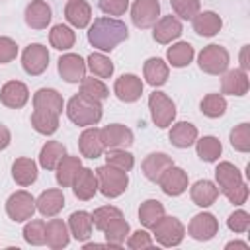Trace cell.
<instances>
[{"mask_svg": "<svg viewBox=\"0 0 250 250\" xmlns=\"http://www.w3.org/2000/svg\"><path fill=\"white\" fill-rule=\"evenodd\" d=\"M12 178L16 180L18 186L27 188L37 180V164L27 158V156H20L14 160L12 164Z\"/></svg>", "mask_w": 250, "mask_h": 250, "instance_id": "obj_27", "label": "cell"}, {"mask_svg": "<svg viewBox=\"0 0 250 250\" xmlns=\"http://www.w3.org/2000/svg\"><path fill=\"white\" fill-rule=\"evenodd\" d=\"M33 107L35 109L53 111V113L61 115L62 107H64V102H62V96L57 90H53V88H39L33 94Z\"/></svg>", "mask_w": 250, "mask_h": 250, "instance_id": "obj_26", "label": "cell"}, {"mask_svg": "<svg viewBox=\"0 0 250 250\" xmlns=\"http://www.w3.org/2000/svg\"><path fill=\"white\" fill-rule=\"evenodd\" d=\"M64 207V195L61 189H47L35 199V209L43 217H55Z\"/></svg>", "mask_w": 250, "mask_h": 250, "instance_id": "obj_24", "label": "cell"}, {"mask_svg": "<svg viewBox=\"0 0 250 250\" xmlns=\"http://www.w3.org/2000/svg\"><path fill=\"white\" fill-rule=\"evenodd\" d=\"M105 164L117 168V170H123V172H129L133 166H135V158L131 152H127L125 148H107V154H105Z\"/></svg>", "mask_w": 250, "mask_h": 250, "instance_id": "obj_45", "label": "cell"}, {"mask_svg": "<svg viewBox=\"0 0 250 250\" xmlns=\"http://www.w3.org/2000/svg\"><path fill=\"white\" fill-rule=\"evenodd\" d=\"M31 127L41 135H53L59 129V115L53 111H45V109H33Z\"/></svg>", "mask_w": 250, "mask_h": 250, "instance_id": "obj_36", "label": "cell"}, {"mask_svg": "<svg viewBox=\"0 0 250 250\" xmlns=\"http://www.w3.org/2000/svg\"><path fill=\"white\" fill-rule=\"evenodd\" d=\"M10 141H12V135H10V129L4 125V123H0V150H4V148H8V145H10Z\"/></svg>", "mask_w": 250, "mask_h": 250, "instance_id": "obj_54", "label": "cell"}, {"mask_svg": "<svg viewBox=\"0 0 250 250\" xmlns=\"http://www.w3.org/2000/svg\"><path fill=\"white\" fill-rule=\"evenodd\" d=\"M215 180H217V188H219L221 193L227 191L229 188L244 182L240 170L232 162H219L217 168H215Z\"/></svg>", "mask_w": 250, "mask_h": 250, "instance_id": "obj_31", "label": "cell"}, {"mask_svg": "<svg viewBox=\"0 0 250 250\" xmlns=\"http://www.w3.org/2000/svg\"><path fill=\"white\" fill-rule=\"evenodd\" d=\"M240 68L242 70H248L250 68V62H248V45H244L240 49Z\"/></svg>", "mask_w": 250, "mask_h": 250, "instance_id": "obj_55", "label": "cell"}, {"mask_svg": "<svg viewBox=\"0 0 250 250\" xmlns=\"http://www.w3.org/2000/svg\"><path fill=\"white\" fill-rule=\"evenodd\" d=\"M143 74H145V80H146L150 86L158 88V86L166 84L168 74H170V68H168V64H166L162 59L150 57V59H146V62H145V66H143Z\"/></svg>", "mask_w": 250, "mask_h": 250, "instance_id": "obj_30", "label": "cell"}, {"mask_svg": "<svg viewBox=\"0 0 250 250\" xmlns=\"http://www.w3.org/2000/svg\"><path fill=\"white\" fill-rule=\"evenodd\" d=\"M193 55H195V51L188 41H180V43L168 47V51H166V59L174 68L188 66L193 61Z\"/></svg>", "mask_w": 250, "mask_h": 250, "instance_id": "obj_35", "label": "cell"}, {"mask_svg": "<svg viewBox=\"0 0 250 250\" xmlns=\"http://www.w3.org/2000/svg\"><path fill=\"white\" fill-rule=\"evenodd\" d=\"M78 148L82 152V156L86 158H98L102 156V152L105 150L104 143H102V135H100V129L98 127H86L80 137H78Z\"/></svg>", "mask_w": 250, "mask_h": 250, "instance_id": "obj_18", "label": "cell"}, {"mask_svg": "<svg viewBox=\"0 0 250 250\" xmlns=\"http://www.w3.org/2000/svg\"><path fill=\"white\" fill-rule=\"evenodd\" d=\"M49 41H51V47H55L57 51H68L70 47H74V41H76V35L72 31V27L68 25H55L49 33Z\"/></svg>", "mask_w": 250, "mask_h": 250, "instance_id": "obj_39", "label": "cell"}, {"mask_svg": "<svg viewBox=\"0 0 250 250\" xmlns=\"http://www.w3.org/2000/svg\"><path fill=\"white\" fill-rule=\"evenodd\" d=\"M92 227H94L92 225V213H88V211H74L68 217V230L80 242H84V240L90 238Z\"/></svg>", "mask_w": 250, "mask_h": 250, "instance_id": "obj_32", "label": "cell"}, {"mask_svg": "<svg viewBox=\"0 0 250 250\" xmlns=\"http://www.w3.org/2000/svg\"><path fill=\"white\" fill-rule=\"evenodd\" d=\"M193 21V31L201 37H213L221 31L223 20L219 14L207 10V12H197V16L191 20Z\"/></svg>", "mask_w": 250, "mask_h": 250, "instance_id": "obj_25", "label": "cell"}, {"mask_svg": "<svg viewBox=\"0 0 250 250\" xmlns=\"http://www.w3.org/2000/svg\"><path fill=\"white\" fill-rule=\"evenodd\" d=\"M66 115L78 127L98 125L102 119V102L84 94H76L66 104Z\"/></svg>", "mask_w": 250, "mask_h": 250, "instance_id": "obj_2", "label": "cell"}, {"mask_svg": "<svg viewBox=\"0 0 250 250\" xmlns=\"http://www.w3.org/2000/svg\"><path fill=\"white\" fill-rule=\"evenodd\" d=\"M152 236L156 238L158 244L162 246H178L182 244L186 236V229L180 219L176 217H162L154 227H152Z\"/></svg>", "mask_w": 250, "mask_h": 250, "instance_id": "obj_5", "label": "cell"}, {"mask_svg": "<svg viewBox=\"0 0 250 250\" xmlns=\"http://www.w3.org/2000/svg\"><path fill=\"white\" fill-rule=\"evenodd\" d=\"M170 6L182 20H193L199 12V0H170Z\"/></svg>", "mask_w": 250, "mask_h": 250, "instance_id": "obj_48", "label": "cell"}, {"mask_svg": "<svg viewBox=\"0 0 250 250\" xmlns=\"http://www.w3.org/2000/svg\"><path fill=\"white\" fill-rule=\"evenodd\" d=\"M170 143L178 148H188L197 141V127L188 121H178L170 129Z\"/></svg>", "mask_w": 250, "mask_h": 250, "instance_id": "obj_28", "label": "cell"}, {"mask_svg": "<svg viewBox=\"0 0 250 250\" xmlns=\"http://www.w3.org/2000/svg\"><path fill=\"white\" fill-rule=\"evenodd\" d=\"M160 16L158 0H135L131 6V20L139 29H148L156 23Z\"/></svg>", "mask_w": 250, "mask_h": 250, "instance_id": "obj_9", "label": "cell"}, {"mask_svg": "<svg viewBox=\"0 0 250 250\" xmlns=\"http://www.w3.org/2000/svg\"><path fill=\"white\" fill-rule=\"evenodd\" d=\"M80 94H84V96H90V98H94V100H98V102H104L107 96H109V90H107V86L102 82V78H94V76H90V78H82L80 80Z\"/></svg>", "mask_w": 250, "mask_h": 250, "instance_id": "obj_44", "label": "cell"}, {"mask_svg": "<svg viewBox=\"0 0 250 250\" xmlns=\"http://www.w3.org/2000/svg\"><path fill=\"white\" fill-rule=\"evenodd\" d=\"M59 74L66 80V82H70V84H76V82H80L84 76H86V62H84V59L80 57V55H76V53H66V55H62L61 59H59Z\"/></svg>", "mask_w": 250, "mask_h": 250, "instance_id": "obj_14", "label": "cell"}, {"mask_svg": "<svg viewBox=\"0 0 250 250\" xmlns=\"http://www.w3.org/2000/svg\"><path fill=\"white\" fill-rule=\"evenodd\" d=\"M221 92L227 96H244L248 92V74L242 68L225 70L221 80Z\"/></svg>", "mask_w": 250, "mask_h": 250, "instance_id": "obj_22", "label": "cell"}, {"mask_svg": "<svg viewBox=\"0 0 250 250\" xmlns=\"http://www.w3.org/2000/svg\"><path fill=\"white\" fill-rule=\"evenodd\" d=\"M129 230H131V227H129V223H127L123 217L115 219V221L104 230V234H105V244H109V246H113V248H121L123 242H125V238L129 236Z\"/></svg>", "mask_w": 250, "mask_h": 250, "instance_id": "obj_40", "label": "cell"}, {"mask_svg": "<svg viewBox=\"0 0 250 250\" xmlns=\"http://www.w3.org/2000/svg\"><path fill=\"white\" fill-rule=\"evenodd\" d=\"M229 51L221 45H207L197 55V64L207 74H223L229 68Z\"/></svg>", "mask_w": 250, "mask_h": 250, "instance_id": "obj_4", "label": "cell"}, {"mask_svg": "<svg viewBox=\"0 0 250 250\" xmlns=\"http://www.w3.org/2000/svg\"><path fill=\"white\" fill-rule=\"evenodd\" d=\"M158 186L160 189L170 195V197H176V195H182L186 189H188V174L186 170H182L180 166L172 164L158 180Z\"/></svg>", "mask_w": 250, "mask_h": 250, "instance_id": "obj_12", "label": "cell"}, {"mask_svg": "<svg viewBox=\"0 0 250 250\" xmlns=\"http://www.w3.org/2000/svg\"><path fill=\"white\" fill-rule=\"evenodd\" d=\"M70 242V230L62 219H51L45 227V244L53 250H61L68 246Z\"/></svg>", "mask_w": 250, "mask_h": 250, "instance_id": "obj_21", "label": "cell"}, {"mask_svg": "<svg viewBox=\"0 0 250 250\" xmlns=\"http://www.w3.org/2000/svg\"><path fill=\"white\" fill-rule=\"evenodd\" d=\"M180 35H182V21L176 16L170 14V16H162L160 20H156L154 31H152V37L156 43L168 45L174 39H178Z\"/></svg>", "mask_w": 250, "mask_h": 250, "instance_id": "obj_17", "label": "cell"}, {"mask_svg": "<svg viewBox=\"0 0 250 250\" xmlns=\"http://www.w3.org/2000/svg\"><path fill=\"white\" fill-rule=\"evenodd\" d=\"M51 18H53L51 6L43 0H33L25 8V23L31 29H45L51 23Z\"/></svg>", "mask_w": 250, "mask_h": 250, "instance_id": "obj_20", "label": "cell"}, {"mask_svg": "<svg viewBox=\"0 0 250 250\" xmlns=\"http://www.w3.org/2000/svg\"><path fill=\"white\" fill-rule=\"evenodd\" d=\"M148 109H150V117L158 129H166L176 119V105L164 92H152L150 94Z\"/></svg>", "mask_w": 250, "mask_h": 250, "instance_id": "obj_6", "label": "cell"}, {"mask_svg": "<svg viewBox=\"0 0 250 250\" xmlns=\"http://www.w3.org/2000/svg\"><path fill=\"white\" fill-rule=\"evenodd\" d=\"M6 213L14 223H23L29 221L35 213V199L31 193H27L25 189L14 191L8 201H6Z\"/></svg>", "mask_w": 250, "mask_h": 250, "instance_id": "obj_7", "label": "cell"}, {"mask_svg": "<svg viewBox=\"0 0 250 250\" xmlns=\"http://www.w3.org/2000/svg\"><path fill=\"white\" fill-rule=\"evenodd\" d=\"M98 6L107 16H123L129 8V0H98Z\"/></svg>", "mask_w": 250, "mask_h": 250, "instance_id": "obj_50", "label": "cell"}, {"mask_svg": "<svg viewBox=\"0 0 250 250\" xmlns=\"http://www.w3.org/2000/svg\"><path fill=\"white\" fill-rule=\"evenodd\" d=\"M195 150L203 162H215V160H219V156L223 152V145L217 137L207 135V137H201L199 141H195Z\"/></svg>", "mask_w": 250, "mask_h": 250, "instance_id": "obj_38", "label": "cell"}, {"mask_svg": "<svg viewBox=\"0 0 250 250\" xmlns=\"http://www.w3.org/2000/svg\"><path fill=\"white\" fill-rule=\"evenodd\" d=\"M172 164H174V160H172L168 154H164V152H150V154L143 160L141 168H143V174H145L146 180L158 182L160 176H162Z\"/></svg>", "mask_w": 250, "mask_h": 250, "instance_id": "obj_23", "label": "cell"}, {"mask_svg": "<svg viewBox=\"0 0 250 250\" xmlns=\"http://www.w3.org/2000/svg\"><path fill=\"white\" fill-rule=\"evenodd\" d=\"M199 109H201L203 115H207L211 119H217V117L225 115V111H227V100H225L223 94H207L201 100Z\"/></svg>", "mask_w": 250, "mask_h": 250, "instance_id": "obj_41", "label": "cell"}, {"mask_svg": "<svg viewBox=\"0 0 250 250\" xmlns=\"http://www.w3.org/2000/svg\"><path fill=\"white\" fill-rule=\"evenodd\" d=\"M230 145L238 152L250 150V123H240L230 131Z\"/></svg>", "mask_w": 250, "mask_h": 250, "instance_id": "obj_47", "label": "cell"}, {"mask_svg": "<svg viewBox=\"0 0 250 250\" xmlns=\"http://www.w3.org/2000/svg\"><path fill=\"white\" fill-rule=\"evenodd\" d=\"M64 18L72 27L84 29L92 20V8L86 0H68L64 6Z\"/></svg>", "mask_w": 250, "mask_h": 250, "instance_id": "obj_19", "label": "cell"}, {"mask_svg": "<svg viewBox=\"0 0 250 250\" xmlns=\"http://www.w3.org/2000/svg\"><path fill=\"white\" fill-rule=\"evenodd\" d=\"M225 248H227V250H230V248H242V250H248V244H246V242H240V240H232V242H227Z\"/></svg>", "mask_w": 250, "mask_h": 250, "instance_id": "obj_56", "label": "cell"}, {"mask_svg": "<svg viewBox=\"0 0 250 250\" xmlns=\"http://www.w3.org/2000/svg\"><path fill=\"white\" fill-rule=\"evenodd\" d=\"M45 223L41 219H29L23 227V240L33 246L45 244Z\"/></svg>", "mask_w": 250, "mask_h": 250, "instance_id": "obj_46", "label": "cell"}, {"mask_svg": "<svg viewBox=\"0 0 250 250\" xmlns=\"http://www.w3.org/2000/svg\"><path fill=\"white\" fill-rule=\"evenodd\" d=\"M18 55V45L10 37H0V64L12 62Z\"/></svg>", "mask_w": 250, "mask_h": 250, "instance_id": "obj_53", "label": "cell"}, {"mask_svg": "<svg viewBox=\"0 0 250 250\" xmlns=\"http://www.w3.org/2000/svg\"><path fill=\"white\" fill-rule=\"evenodd\" d=\"M191 201L199 207H209L219 197V188L211 180H197L189 189Z\"/></svg>", "mask_w": 250, "mask_h": 250, "instance_id": "obj_29", "label": "cell"}, {"mask_svg": "<svg viewBox=\"0 0 250 250\" xmlns=\"http://www.w3.org/2000/svg\"><path fill=\"white\" fill-rule=\"evenodd\" d=\"M72 191H74V195L78 197V199H82V201H88V199H92L94 195H96V191H98V178H96V172L92 170V168H80L78 170V174L74 176V180H72Z\"/></svg>", "mask_w": 250, "mask_h": 250, "instance_id": "obj_16", "label": "cell"}, {"mask_svg": "<svg viewBox=\"0 0 250 250\" xmlns=\"http://www.w3.org/2000/svg\"><path fill=\"white\" fill-rule=\"evenodd\" d=\"M227 227H229L232 232L242 234V232H246L248 227H250V215H248L246 211L238 209V211H234V213L229 215V219H227Z\"/></svg>", "mask_w": 250, "mask_h": 250, "instance_id": "obj_49", "label": "cell"}, {"mask_svg": "<svg viewBox=\"0 0 250 250\" xmlns=\"http://www.w3.org/2000/svg\"><path fill=\"white\" fill-rule=\"evenodd\" d=\"M102 143L105 148H127L133 145V131L121 123H109L100 129Z\"/></svg>", "mask_w": 250, "mask_h": 250, "instance_id": "obj_11", "label": "cell"}, {"mask_svg": "<svg viewBox=\"0 0 250 250\" xmlns=\"http://www.w3.org/2000/svg\"><path fill=\"white\" fill-rule=\"evenodd\" d=\"M80 168H82V162H80L78 156L64 154L61 158V162L57 164V168H55L57 170V184L61 188H70L72 186V180H74V176L78 174Z\"/></svg>", "mask_w": 250, "mask_h": 250, "instance_id": "obj_34", "label": "cell"}, {"mask_svg": "<svg viewBox=\"0 0 250 250\" xmlns=\"http://www.w3.org/2000/svg\"><path fill=\"white\" fill-rule=\"evenodd\" d=\"M217 232H219V221L211 213H197L188 225V234L199 242L211 240Z\"/></svg>", "mask_w": 250, "mask_h": 250, "instance_id": "obj_10", "label": "cell"}, {"mask_svg": "<svg viewBox=\"0 0 250 250\" xmlns=\"http://www.w3.org/2000/svg\"><path fill=\"white\" fill-rule=\"evenodd\" d=\"M129 37V29L127 25L117 20V18H109V16H102L96 18L94 23L88 29V41L94 49L98 51H113L119 43H123Z\"/></svg>", "mask_w": 250, "mask_h": 250, "instance_id": "obj_1", "label": "cell"}, {"mask_svg": "<svg viewBox=\"0 0 250 250\" xmlns=\"http://www.w3.org/2000/svg\"><path fill=\"white\" fill-rule=\"evenodd\" d=\"M92 76L96 78H109L113 74V62L109 61V57H105L104 53H92L86 61Z\"/></svg>", "mask_w": 250, "mask_h": 250, "instance_id": "obj_42", "label": "cell"}, {"mask_svg": "<svg viewBox=\"0 0 250 250\" xmlns=\"http://www.w3.org/2000/svg\"><path fill=\"white\" fill-rule=\"evenodd\" d=\"M27 100H29V90H27V86H25L23 82H20V80H10V82H6V84L2 86V90H0V102H2L6 107H10V109H20V107H23V105L27 104Z\"/></svg>", "mask_w": 250, "mask_h": 250, "instance_id": "obj_15", "label": "cell"}, {"mask_svg": "<svg viewBox=\"0 0 250 250\" xmlns=\"http://www.w3.org/2000/svg\"><path fill=\"white\" fill-rule=\"evenodd\" d=\"M96 178H98V189L105 195V197H119L127 186H129V176L123 170H117L109 164H104L96 170Z\"/></svg>", "mask_w": 250, "mask_h": 250, "instance_id": "obj_3", "label": "cell"}, {"mask_svg": "<svg viewBox=\"0 0 250 250\" xmlns=\"http://www.w3.org/2000/svg\"><path fill=\"white\" fill-rule=\"evenodd\" d=\"M152 234H148L146 230H135L133 234H129L127 238V246L133 250H143V248H152Z\"/></svg>", "mask_w": 250, "mask_h": 250, "instance_id": "obj_51", "label": "cell"}, {"mask_svg": "<svg viewBox=\"0 0 250 250\" xmlns=\"http://www.w3.org/2000/svg\"><path fill=\"white\" fill-rule=\"evenodd\" d=\"M66 154V146L59 141H47L39 150V166L45 170H55L61 158Z\"/></svg>", "mask_w": 250, "mask_h": 250, "instance_id": "obj_33", "label": "cell"}, {"mask_svg": "<svg viewBox=\"0 0 250 250\" xmlns=\"http://www.w3.org/2000/svg\"><path fill=\"white\" fill-rule=\"evenodd\" d=\"M119 217H123V213L117 209V207H113V205H104V207H98L94 213H92V225L98 229V230H105L115 219H119Z\"/></svg>", "mask_w": 250, "mask_h": 250, "instance_id": "obj_43", "label": "cell"}, {"mask_svg": "<svg viewBox=\"0 0 250 250\" xmlns=\"http://www.w3.org/2000/svg\"><path fill=\"white\" fill-rule=\"evenodd\" d=\"M164 217V205L158 199H146L139 207V221L143 227L152 229Z\"/></svg>", "mask_w": 250, "mask_h": 250, "instance_id": "obj_37", "label": "cell"}, {"mask_svg": "<svg viewBox=\"0 0 250 250\" xmlns=\"http://www.w3.org/2000/svg\"><path fill=\"white\" fill-rule=\"evenodd\" d=\"M113 94L125 102V104H133L141 98L143 94V80L137 74H121L115 84H113Z\"/></svg>", "mask_w": 250, "mask_h": 250, "instance_id": "obj_13", "label": "cell"}, {"mask_svg": "<svg viewBox=\"0 0 250 250\" xmlns=\"http://www.w3.org/2000/svg\"><path fill=\"white\" fill-rule=\"evenodd\" d=\"M21 66L29 76H39L49 66V51L41 43H31L21 53Z\"/></svg>", "mask_w": 250, "mask_h": 250, "instance_id": "obj_8", "label": "cell"}, {"mask_svg": "<svg viewBox=\"0 0 250 250\" xmlns=\"http://www.w3.org/2000/svg\"><path fill=\"white\" fill-rule=\"evenodd\" d=\"M223 195H225L230 203H234V205H242V203L248 199V186H246L244 182H240V184L229 188L227 191H223Z\"/></svg>", "mask_w": 250, "mask_h": 250, "instance_id": "obj_52", "label": "cell"}]
</instances>
